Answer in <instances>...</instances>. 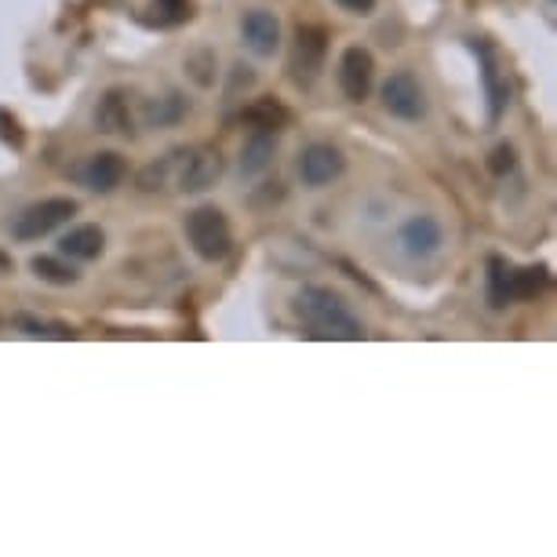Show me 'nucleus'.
Here are the masks:
<instances>
[{
	"label": "nucleus",
	"instance_id": "nucleus-1",
	"mask_svg": "<svg viewBox=\"0 0 557 557\" xmlns=\"http://www.w3.org/2000/svg\"><path fill=\"white\" fill-rule=\"evenodd\" d=\"M296 310H299V318L313 329V335H321V339H346V343H354V339H361V335H364L361 321H357L354 313L346 310V302L335 296L332 288L307 285V288L299 292Z\"/></svg>",
	"mask_w": 557,
	"mask_h": 557
},
{
	"label": "nucleus",
	"instance_id": "nucleus-2",
	"mask_svg": "<svg viewBox=\"0 0 557 557\" xmlns=\"http://www.w3.org/2000/svg\"><path fill=\"white\" fill-rule=\"evenodd\" d=\"M186 240H190V248L205 262L226 259L230 248H234V230H230V219H226L223 208L205 205V208H197V212L186 215Z\"/></svg>",
	"mask_w": 557,
	"mask_h": 557
},
{
	"label": "nucleus",
	"instance_id": "nucleus-3",
	"mask_svg": "<svg viewBox=\"0 0 557 557\" xmlns=\"http://www.w3.org/2000/svg\"><path fill=\"white\" fill-rule=\"evenodd\" d=\"M324 59H329V34H324L321 26H299L296 40H292V59H288L292 81H296L299 88H313L324 70Z\"/></svg>",
	"mask_w": 557,
	"mask_h": 557
},
{
	"label": "nucleus",
	"instance_id": "nucleus-4",
	"mask_svg": "<svg viewBox=\"0 0 557 557\" xmlns=\"http://www.w3.org/2000/svg\"><path fill=\"white\" fill-rule=\"evenodd\" d=\"M73 215H77V201H70V197H48V201L29 205L26 212L15 215L12 237L15 240H40V237H48L51 230H59L62 223H70Z\"/></svg>",
	"mask_w": 557,
	"mask_h": 557
},
{
	"label": "nucleus",
	"instance_id": "nucleus-5",
	"mask_svg": "<svg viewBox=\"0 0 557 557\" xmlns=\"http://www.w3.org/2000/svg\"><path fill=\"white\" fill-rule=\"evenodd\" d=\"M226 172V161L215 146H197V150L178 157V172H175V186L183 194H205L223 178Z\"/></svg>",
	"mask_w": 557,
	"mask_h": 557
},
{
	"label": "nucleus",
	"instance_id": "nucleus-6",
	"mask_svg": "<svg viewBox=\"0 0 557 557\" xmlns=\"http://www.w3.org/2000/svg\"><path fill=\"white\" fill-rule=\"evenodd\" d=\"M383 110L397 121H423L426 117V91L412 73L401 70L383 84Z\"/></svg>",
	"mask_w": 557,
	"mask_h": 557
},
{
	"label": "nucleus",
	"instance_id": "nucleus-7",
	"mask_svg": "<svg viewBox=\"0 0 557 557\" xmlns=\"http://www.w3.org/2000/svg\"><path fill=\"white\" fill-rule=\"evenodd\" d=\"M346 172V157L335 150L332 143H310L307 150L299 153V178L313 190L329 186L332 178H339Z\"/></svg>",
	"mask_w": 557,
	"mask_h": 557
},
{
	"label": "nucleus",
	"instance_id": "nucleus-8",
	"mask_svg": "<svg viewBox=\"0 0 557 557\" xmlns=\"http://www.w3.org/2000/svg\"><path fill=\"white\" fill-rule=\"evenodd\" d=\"M375 81V59L368 48H346L339 59V88L350 102H364Z\"/></svg>",
	"mask_w": 557,
	"mask_h": 557
},
{
	"label": "nucleus",
	"instance_id": "nucleus-9",
	"mask_svg": "<svg viewBox=\"0 0 557 557\" xmlns=\"http://www.w3.org/2000/svg\"><path fill=\"white\" fill-rule=\"evenodd\" d=\"M240 37H245V45H248L251 55H259V59L277 55V48H281V23H277V15L267 12V8H251V12L240 18Z\"/></svg>",
	"mask_w": 557,
	"mask_h": 557
},
{
	"label": "nucleus",
	"instance_id": "nucleus-10",
	"mask_svg": "<svg viewBox=\"0 0 557 557\" xmlns=\"http://www.w3.org/2000/svg\"><path fill=\"white\" fill-rule=\"evenodd\" d=\"M124 175H128V164H124V157L113 150L91 153L88 161L81 164V183L96 194H113L124 183Z\"/></svg>",
	"mask_w": 557,
	"mask_h": 557
},
{
	"label": "nucleus",
	"instance_id": "nucleus-11",
	"mask_svg": "<svg viewBox=\"0 0 557 557\" xmlns=\"http://www.w3.org/2000/svg\"><path fill=\"white\" fill-rule=\"evenodd\" d=\"M107 248V234L96 226V223H84V226H73L66 237L59 240V256L66 259H77V262H91L102 256Z\"/></svg>",
	"mask_w": 557,
	"mask_h": 557
},
{
	"label": "nucleus",
	"instance_id": "nucleus-12",
	"mask_svg": "<svg viewBox=\"0 0 557 557\" xmlns=\"http://www.w3.org/2000/svg\"><path fill=\"white\" fill-rule=\"evenodd\" d=\"M474 51L481 59V77H485V91H488V117L499 121L503 107H507V84H503V73H499V62H496V51H492L485 40H474Z\"/></svg>",
	"mask_w": 557,
	"mask_h": 557
},
{
	"label": "nucleus",
	"instance_id": "nucleus-13",
	"mask_svg": "<svg viewBox=\"0 0 557 557\" xmlns=\"http://www.w3.org/2000/svg\"><path fill=\"white\" fill-rule=\"evenodd\" d=\"M401 245L408 256L423 259V256H434L437 245H441V223L430 215H416L408 219V223L401 226Z\"/></svg>",
	"mask_w": 557,
	"mask_h": 557
},
{
	"label": "nucleus",
	"instance_id": "nucleus-14",
	"mask_svg": "<svg viewBox=\"0 0 557 557\" xmlns=\"http://www.w3.org/2000/svg\"><path fill=\"white\" fill-rule=\"evenodd\" d=\"M240 121L251 124V128H259V132H281L292 124V110L281 99L262 96V99L251 102V107L240 110Z\"/></svg>",
	"mask_w": 557,
	"mask_h": 557
},
{
	"label": "nucleus",
	"instance_id": "nucleus-15",
	"mask_svg": "<svg viewBox=\"0 0 557 557\" xmlns=\"http://www.w3.org/2000/svg\"><path fill=\"white\" fill-rule=\"evenodd\" d=\"M273 153H277V139H273V132L251 128L248 143L240 146V175H248V178L262 175L273 164Z\"/></svg>",
	"mask_w": 557,
	"mask_h": 557
},
{
	"label": "nucleus",
	"instance_id": "nucleus-16",
	"mask_svg": "<svg viewBox=\"0 0 557 557\" xmlns=\"http://www.w3.org/2000/svg\"><path fill=\"white\" fill-rule=\"evenodd\" d=\"M96 124L99 132L107 135H128L132 132V110H128V96L121 88H110L102 96L99 110H96Z\"/></svg>",
	"mask_w": 557,
	"mask_h": 557
},
{
	"label": "nucleus",
	"instance_id": "nucleus-17",
	"mask_svg": "<svg viewBox=\"0 0 557 557\" xmlns=\"http://www.w3.org/2000/svg\"><path fill=\"white\" fill-rule=\"evenodd\" d=\"M546 285H550V273L543 267H510V302L535 299Z\"/></svg>",
	"mask_w": 557,
	"mask_h": 557
},
{
	"label": "nucleus",
	"instance_id": "nucleus-18",
	"mask_svg": "<svg viewBox=\"0 0 557 557\" xmlns=\"http://www.w3.org/2000/svg\"><path fill=\"white\" fill-rule=\"evenodd\" d=\"M178 157H183V150L168 153L157 164L143 168V172H139V190L157 194V190H164V186H172L175 183V172H178Z\"/></svg>",
	"mask_w": 557,
	"mask_h": 557
},
{
	"label": "nucleus",
	"instance_id": "nucleus-19",
	"mask_svg": "<svg viewBox=\"0 0 557 557\" xmlns=\"http://www.w3.org/2000/svg\"><path fill=\"white\" fill-rule=\"evenodd\" d=\"M186 110L190 107H186L183 96H164L146 107V124H150V128H172V124L186 117Z\"/></svg>",
	"mask_w": 557,
	"mask_h": 557
},
{
	"label": "nucleus",
	"instance_id": "nucleus-20",
	"mask_svg": "<svg viewBox=\"0 0 557 557\" xmlns=\"http://www.w3.org/2000/svg\"><path fill=\"white\" fill-rule=\"evenodd\" d=\"M29 270H34L40 281H48V285H77L81 281V273L55 256H37L34 262H29Z\"/></svg>",
	"mask_w": 557,
	"mask_h": 557
},
{
	"label": "nucleus",
	"instance_id": "nucleus-21",
	"mask_svg": "<svg viewBox=\"0 0 557 557\" xmlns=\"http://www.w3.org/2000/svg\"><path fill=\"white\" fill-rule=\"evenodd\" d=\"M194 15V0H150V23L172 29Z\"/></svg>",
	"mask_w": 557,
	"mask_h": 557
},
{
	"label": "nucleus",
	"instance_id": "nucleus-22",
	"mask_svg": "<svg viewBox=\"0 0 557 557\" xmlns=\"http://www.w3.org/2000/svg\"><path fill=\"white\" fill-rule=\"evenodd\" d=\"M488 302L503 310L510 302V262L492 256L488 259Z\"/></svg>",
	"mask_w": 557,
	"mask_h": 557
},
{
	"label": "nucleus",
	"instance_id": "nucleus-23",
	"mask_svg": "<svg viewBox=\"0 0 557 557\" xmlns=\"http://www.w3.org/2000/svg\"><path fill=\"white\" fill-rule=\"evenodd\" d=\"M186 73L194 77L197 88H212L215 84V51L208 48H197L186 55Z\"/></svg>",
	"mask_w": 557,
	"mask_h": 557
},
{
	"label": "nucleus",
	"instance_id": "nucleus-24",
	"mask_svg": "<svg viewBox=\"0 0 557 557\" xmlns=\"http://www.w3.org/2000/svg\"><path fill=\"white\" fill-rule=\"evenodd\" d=\"M0 143L12 146V150H23V146H26L23 124H18L15 113H12V110H4V107H0Z\"/></svg>",
	"mask_w": 557,
	"mask_h": 557
},
{
	"label": "nucleus",
	"instance_id": "nucleus-25",
	"mask_svg": "<svg viewBox=\"0 0 557 557\" xmlns=\"http://www.w3.org/2000/svg\"><path fill=\"white\" fill-rule=\"evenodd\" d=\"M513 164H518V153H513L510 143H499L496 150H492V157H488V172L492 175H507V172H513Z\"/></svg>",
	"mask_w": 557,
	"mask_h": 557
},
{
	"label": "nucleus",
	"instance_id": "nucleus-26",
	"mask_svg": "<svg viewBox=\"0 0 557 557\" xmlns=\"http://www.w3.org/2000/svg\"><path fill=\"white\" fill-rule=\"evenodd\" d=\"M18 329H26L29 335H73V332H66V329H55V332H51L45 321L29 318V313H23V318H18Z\"/></svg>",
	"mask_w": 557,
	"mask_h": 557
},
{
	"label": "nucleus",
	"instance_id": "nucleus-27",
	"mask_svg": "<svg viewBox=\"0 0 557 557\" xmlns=\"http://www.w3.org/2000/svg\"><path fill=\"white\" fill-rule=\"evenodd\" d=\"M335 4H339L343 12H350V15H368L375 8V0H335Z\"/></svg>",
	"mask_w": 557,
	"mask_h": 557
},
{
	"label": "nucleus",
	"instance_id": "nucleus-28",
	"mask_svg": "<svg viewBox=\"0 0 557 557\" xmlns=\"http://www.w3.org/2000/svg\"><path fill=\"white\" fill-rule=\"evenodd\" d=\"M0 273H12V256L8 251H0Z\"/></svg>",
	"mask_w": 557,
	"mask_h": 557
}]
</instances>
